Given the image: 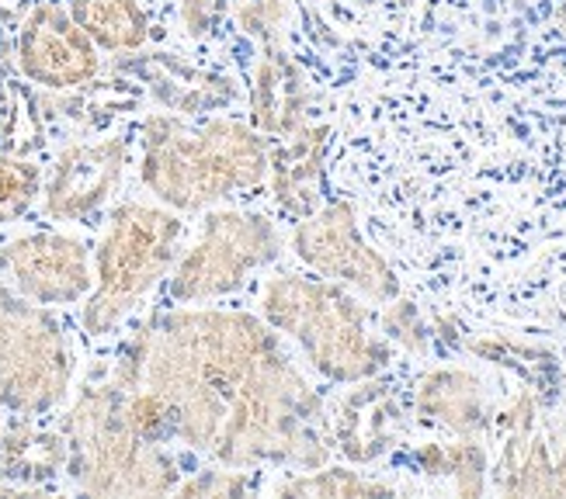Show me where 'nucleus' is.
Segmentation results:
<instances>
[{
    "label": "nucleus",
    "instance_id": "7ed1b4c3",
    "mask_svg": "<svg viewBox=\"0 0 566 499\" xmlns=\"http://www.w3.org/2000/svg\"><path fill=\"white\" fill-rule=\"evenodd\" d=\"M261 319L292 340L303 361L334 385L376 379L397 364L376 312L361 295L313 270H282L261 288Z\"/></svg>",
    "mask_w": 566,
    "mask_h": 499
},
{
    "label": "nucleus",
    "instance_id": "6ab92c4d",
    "mask_svg": "<svg viewBox=\"0 0 566 499\" xmlns=\"http://www.w3.org/2000/svg\"><path fill=\"white\" fill-rule=\"evenodd\" d=\"M272 496H310V499H365V496H397L400 486H392L389 479L365 476L355 468L340 465H319V468H303V471H285V479H279Z\"/></svg>",
    "mask_w": 566,
    "mask_h": 499
},
{
    "label": "nucleus",
    "instance_id": "f3484780",
    "mask_svg": "<svg viewBox=\"0 0 566 499\" xmlns=\"http://www.w3.org/2000/svg\"><path fill=\"white\" fill-rule=\"evenodd\" d=\"M397 458L428 482H449L459 496H483L490 489V447L483 440L452 437V440H421L403 444Z\"/></svg>",
    "mask_w": 566,
    "mask_h": 499
},
{
    "label": "nucleus",
    "instance_id": "20e7f679",
    "mask_svg": "<svg viewBox=\"0 0 566 499\" xmlns=\"http://www.w3.org/2000/svg\"><path fill=\"white\" fill-rule=\"evenodd\" d=\"M60 437L66 444V471L94 496H167L181 482V465L133 431L126 416V389L118 382H87L63 413Z\"/></svg>",
    "mask_w": 566,
    "mask_h": 499
},
{
    "label": "nucleus",
    "instance_id": "b1692460",
    "mask_svg": "<svg viewBox=\"0 0 566 499\" xmlns=\"http://www.w3.org/2000/svg\"><path fill=\"white\" fill-rule=\"evenodd\" d=\"M227 11H230V0H178V24L185 39L202 42L223 24Z\"/></svg>",
    "mask_w": 566,
    "mask_h": 499
},
{
    "label": "nucleus",
    "instance_id": "5701e85b",
    "mask_svg": "<svg viewBox=\"0 0 566 499\" xmlns=\"http://www.w3.org/2000/svg\"><path fill=\"white\" fill-rule=\"evenodd\" d=\"M254 489V471L251 468H202L191 479L178 482V496H195V499H240Z\"/></svg>",
    "mask_w": 566,
    "mask_h": 499
},
{
    "label": "nucleus",
    "instance_id": "9b49d317",
    "mask_svg": "<svg viewBox=\"0 0 566 499\" xmlns=\"http://www.w3.org/2000/svg\"><path fill=\"white\" fill-rule=\"evenodd\" d=\"M14 60L24 81L49 91H81L102 77V49L60 0H42L21 21Z\"/></svg>",
    "mask_w": 566,
    "mask_h": 499
},
{
    "label": "nucleus",
    "instance_id": "dca6fc26",
    "mask_svg": "<svg viewBox=\"0 0 566 499\" xmlns=\"http://www.w3.org/2000/svg\"><path fill=\"white\" fill-rule=\"evenodd\" d=\"M136 73L143 77V84L150 87L154 102L164 112L188 115V118L223 112V108L237 105V97H240V84L230 77V73L199 66V63L175 56V53L143 56Z\"/></svg>",
    "mask_w": 566,
    "mask_h": 499
},
{
    "label": "nucleus",
    "instance_id": "1a4fd4ad",
    "mask_svg": "<svg viewBox=\"0 0 566 499\" xmlns=\"http://www.w3.org/2000/svg\"><path fill=\"white\" fill-rule=\"evenodd\" d=\"M410 399L397 379H386V371L352 382V389H344L327 406L334 455L352 465H379L392 458L410 440Z\"/></svg>",
    "mask_w": 566,
    "mask_h": 499
},
{
    "label": "nucleus",
    "instance_id": "412c9836",
    "mask_svg": "<svg viewBox=\"0 0 566 499\" xmlns=\"http://www.w3.org/2000/svg\"><path fill=\"white\" fill-rule=\"evenodd\" d=\"M42 194V170L32 160L11 157L0 149V226L18 222Z\"/></svg>",
    "mask_w": 566,
    "mask_h": 499
},
{
    "label": "nucleus",
    "instance_id": "f8f14e48",
    "mask_svg": "<svg viewBox=\"0 0 566 499\" xmlns=\"http://www.w3.org/2000/svg\"><path fill=\"white\" fill-rule=\"evenodd\" d=\"M133 149L126 136L77 139L60 149L42 181V209L53 222H87L126 181Z\"/></svg>",
    "mask_w": 566,
    "mask_h": 499
},
{
    "label": "nucleus",
    "instance_id": "a211bd4d",
    "mask_svg": "<svg viewBox=\"0 0 566 499\" xmlns=\"http://www.w3.org/2000/svg\"><path fill=\"white\" fill-rule=\"evenodd\" d=\"M66 11L102 53H139L154 32L139 0H66Z\"/></svg>",
    "mask_w": 566,
    "mask_h": 499
},
{
    "label": "nucleus",
    "instance_id": "ddd939ff",
    "mask_svg": "<svg viewBox=\"0 0 566 499\" xmlns=\"http://www.w3.org/2000/svg\"><path fill=\"white\" fill-rule=\"evenodd\" d=\"M413 423L431 431H446L452 437L490 440L494 427L497 395L490 392L483 374L462 364H434L424 368L407 389Z\"/></svg>",
    "mask_w": 566,
    "mask_h": 499
},
{
    "label": "nucleus",
    "instance_id": "4468645a",
    "mask_svg": "<svg viewBox=\"0 0 566 499\" xmlns=\"http://www.w3.org/2000/svg\"><path fill=\"white\" fill-rule=\"evenodd\" d=\"M327 149L331 125L306 121L282 139H268V191L275 209L300 222L324 205V178H327Z\"/></svg>",
    "mask_w": 566,
    "mask_h": 499
},
{
    "label": "nucleus",
    "instance_id": "0eeeda50",
    "mask_svg": "<svg viewBox=\"0 0 566 499\" xmlns=\"http://www.w3.org/2000/svg\"><path fill=\"white\" fill-rule=\"evenodd\" d=\"M282 257V233L268 215L243 209H212L202 230L167 274V298L178 306H199L233 295L258 270Z\"/></svg>",
    "mask_w": 566,
    "mask_h": 499
},
{
    "label": "nucleus",
    "instance_id": "4be33fe9",
    "mask_svg": "<svg viewBox=\"0 0 566 499\" xmlns=\"http://www.w3.org/2000/svg\"><path fill=\"white\" fill-rule=\"evenodd\" d=\"M230 8L240 32L251 35L258 45H279L292 18L289 0H230Z\"/></svg>",
    "mask_w": 566,
    "mask_h": 499
},
{
    "label": "nucleus",
    "instance_id": "f257e3e1",
    "mask_svg": "<svg viewBox=\"0 0 566 499\" xmlns=\"http://www.w3.org/2000/svg\"><path fill=\"white\" fill-rule=\"evenodd\" d=\"M150 389L175 440L230 468H319L334 455L327 406L261 316L219 306L154 312L112 364Z\"/></svg>",
    "mask_w": 566,
    "mask_h": 499
},
{
    "label": "nucleus",
    "instance_id": "6e6552de",
    "mask_svg": "<svg viewBox=\"0 0 566 499\" xmlns=\"http://www.w3.org/2000/svg\"><path fill=\"white\" fill-rule=\"evenodd\" d=\"M289 243L306 270L352 288L376 306L403 291L397 267L379 254L376 243L365 240L352 198H331L313 215L292 222Z\"/></svg>",
    "mask_w": 566,
    "mask_h": 499
},
{
    "label": "nucleus",
    "instance_id": "423d86ee",
    "mask_svg": "<svg viewBox=\"0 0 566 499\" xmlns=\"http://www.w3.org/2000/svg\"><path fill=\"white\" fill-rule=\"evenodd\" d=\"M70 382L73 351L63 322L0 278V410L45 416L70 395Z\"/></svg>",
    "mask_w": 566,
    "mask_h": 499
},
{
    "label": "nucleus",
    "instance_id": "2eb2a0df",
    "mask_svg": "<svg viewBox=\"0 0 566 499\" xmlns=\"http://www.w3.org/2000/svg\"><path fill=\"white\" fill-rule=\"evenodd\" d=\"M248 102L251 125L264 139H282L310 121L313 87L306 81V70L295 63V56H289L282 42L261 45L248 84Z\"/></svg>",
    "mask_w": 566,
    "mask_h": 499
},
{
    "label": "nucleus",
    "instance_id": "f03ea898",
    "mask_svg": "<svg viewBox=\"0 0 566 499\" xmlns=\"http://www.w3.org/2000/svg\"><path fill=\"white\" fill-rule=\"evenodd\" d=\"M139 181L175 212H209L268 181V139L237 115L154 112L139 121Z\"/></svg>",
    "mask_w": 566,
    "mask_h": 499
},
{
    "label": "nucleus",
    "instance_id": "aec40b11",
    "mask_svg": "<svg viewBox=\"0 0 566 499\" xmlns=\"http://www.w3.org/2000/svg\"><path fill=\"white\" fill-rule=\"evenodd\" d=\"M379 319V330L382 337L392 343V347H403L407 354L413 358H431L434 351V330H431V316L407 298L403 291L397 298H389V302L376 312Z\"/></svg>",
    "mask_w": 566,
    "mask_h": 499
},
{
    "label": "nucleus",
    "instance_id": "9d476101",
    "mask_svg": "<svg viewBox=\"0 0 566 499\" xmlns=\"http://www.w3.org/2000/svg\"><path fill=\"white\" fill-rule=\"evenodd\" d=\"M0 278L35 306H77L94 288V261L84 240L39 230L0 246Z\"/></svg>",
    "mask_w": 566,
    "mask_h": 499
},
{
    "label": "nucleus",
    "instance_id": "39448f33",
    "mask_svg": "<svg viewBox=\"0 0 566 499\" xmlns=\"http://www.w3.org/2000/svg\"><path fill=\"white\" fill-rule=\"evenodd\" d=\"M181 212L136 198L118 202L94 246V288L84 298L81 327L91 337L115 333L143 306V298L167 282L181 257Z\"/></svg>",
    "mask_w": 566,
    "mask_h": 499
}]
</instances>
